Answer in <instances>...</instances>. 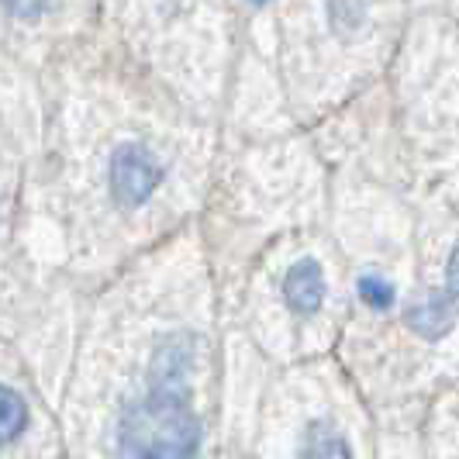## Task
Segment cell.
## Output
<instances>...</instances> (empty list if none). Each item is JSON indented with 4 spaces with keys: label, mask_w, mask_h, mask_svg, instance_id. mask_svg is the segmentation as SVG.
<instances>
[{
    "label": "cell",
    "mask_w": 459,
    "mask_h": 459,
    "mask_svg": "<svg viewBox=\"0 0 459 459\" xmlns=\"http://www.w3.org/2000/svg\"><path fill=\"white\" fill-rule=\"evenodd\" d=\"M56 11H59V0H0V22L28 42L24 63L31 69H42L35 39L46 31V24L56 18Z\"/></svg>",
    "instance_id": "6"
},
{
    "label": "cell",
    "mask_w": 459,
    "mask_h": 459,
    "mask_svg": "<svg viewBox=\"0 0 459 459\" xmlns=\"http://www.w3.org/2000/svg\"><path fill=\"white\" fill-rule=\"evenodd\" d=\"M328 24L335 31H352L363 24V0H328Z\"/></svg>",
    "instance_id": "11"
},
{
    "label": "cell",
    "mask_w": 459,
    "mask_h": 459,
    "mask_svg": "<svg viewBox=\"0 0 459 459\" xmlns=\"http://www.w3.org/2000/svg\"><path fill=\"white\" fill-rule=\"evenodd\" d=\"M59 459H66V456H59Z\"/></svg>",
    "instance_id": "13"
},
{
    "label": "cell",
    "mask_w": 459,
    "mask_h": 459,
    "mask_svg": "<svg viewBox=\"0 0 459 459\" xmlns=\"http://www.w3.org/2000/svg\"><path fill=\"white\" fill-rule=\"evenodd\" d=\"M356 294L369 311H387L394 304V283L384 273H363L356 283Z\"/></svg>",
    "instance_id": "10"
},
{
    "label": "cell",
    "mask_w": 459,
    "mask_h": 459,
    "mask_svg": "<svg viewBox=\"0 0 459 459\" xmlns=\"http://www.w3.org/2000/svg\"><path fill=\"white\" fill-rule=\"evenodd\" d=\"M39 91V253L48 270L93 294L194 225L211 166V117L128 56L56 59Z\"/></svg>",
    "instance_id": "1"
},
{
    "label": "cell",
    "mask_w": 459,
    "mask_h": 459,
    "mask_svg": "<svg viewBox=\"0 0 459 459\" xmlns=\"http://www.w3.org/2000/svg\"><path fill=\"white\" fill-rule=\"evenodd\" d=\"M66 456L63 418L22 345L0 335V459Z\"/></svg>",
    "instance_id": "4"
},
{
    "label": "cell",
    "mask_w": 459,
    "mask_h": 459,
    "mask_svg": "<svg viewBox=\"0 0 459 459\" xmlns=\"http://www.w3.org/2000/svg\"><path fill=\"white\" fill-rule=\"evenodd\" d=\"M39 128L0 117V335L22 345L39 384L59 408L91 294L66 273L48 270L39 253L31 201Z\"/></svg>",
    "instance_id": "3"
},
{
    "label": "cell",
    "mask_w": 459,
    "mask_h": 459,
    "mask_svg": "<svg viewBox=\"0 0 459 459\" xmlns=\"http://www.w3.org/2000/svg\"><path fill=\"white\" fill-rule=\"evenodd\" d=\"M0 117L42 125V91H39V80H22L14 69L0 66Z\"/></svg>",
    "instance_id": "8"
},
{
    "label": "cell",
    "mask_w": 459,
    "mask_h": 459,
    "mask_svg": "<svg viewBox=\"0 0 459 459\" xmlns=\"http://www.w3.org/2000/svg\"><path fill=\"white\" fill-rule=\"evenodd\" d=\"M456 322V298L446 294V298H425L418 300L411 311H408V325L421 339H442Z\"/></svg>",
    "instance_id": "9"
},
{
    "label": "cell",
    "mask_w": 459,
    "mask_h": 459,
    "mask_svg": "<svg viewBox=\"0 0 459 459\" xmlns=\"http://www.w3.org/2000/svg\"><path fill=\"white\" fill-rule=\"evenodd\" d=\"M332 283L318 255H294L276 276V300L290 322H315L328 304Z\"/></svg>",
    "instance_id": "5"
},
{
    "label": "cell",
    "mask_w": 459,
    "mask_h": 459,
    "mask_svg": "<svg viewBox=\"0 0 459 459\" xmlns=\"http://www.w3.org/2000/svg\"><path fill=\"white\" fill-rule=\"evenodd\" d=\"M218 339L197 221L87 298L59 418L66 459H214Z\"/></svg>",
    "instance_id": "2"
},
{
    "label": "cell",
    "mask_w": 459,
    "mask_h": 459,
    "mask_svg": "<svg viewBox=\"0 0 459 459\" xmlns=\"http://www.w3.org/2000/svg\"><path fill=\"white\" fill-rule=\"evenodd\" d=\"M290 459H356V453L335 421L315 414L300 425V432L290 442Z\"/></svg>",
    "instance_id": "7"
},
{
    "label": "cell",
    "mask_w": 459,
    "mask_h": 459,
    "mask_svg": "<svg viewBox=\"0 0 459 459\" xmlns=\"http://www.w3.org/2000/svg\"><path fill=\"white\" fill-rule=\"evenodd\" d=\"M446 287H449V294L459 300V249H453V255H449V266H446Z\"/></svg>",
    "instance_id": "12"
}]
</instances>
